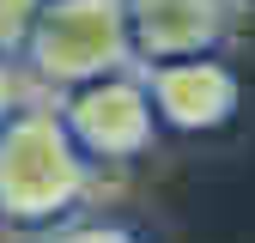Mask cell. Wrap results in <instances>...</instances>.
Listing matches in <instances>:
<instances>
[{"instance_id":"1","label":"cell","mask_w":255,"mask_h":243,"mask_svg":"<svg viewBox=\"0 0 255 243\" xmlns=\"http://www.w3.org/2000/svg\"><path fill=\"white\" fill-rule=\"evenodd\" d=\"M91 189V158L73 146L55 104H24L0 122V219L49 231Z\"/></svg>"},{"instance_id":"2","label":"cell","mask_w":255,"mask_h":243,"mask_svg":"<svg viewBox=\"0 0 255 243\" xmlns=\"http://www.w3.org/2000/svg\"><path fill=\"white\" fill-rule=\"evenodd\" d=\"M18 61H24V73L37 85L55 91V98L85 85V79L134 67L122 0H43V12L30 24Z\"/></svg>"},{"instance_id":"3","label":"cell","mask_w":255,"mask_h":243,"mask_svg":"<svg viewBox=\"0 0 255 243\" xmlns=\"http://www.w3.org/2000/svg\"><path fill=\"white\" fill-rule=\"evenodd\" d=\"M55 110H61L73 146L91 164H134L158 140V116H152L140 67H122V73H104V79H85L73 91H61Z\"/></svg>"},{"instance_id":"4","label":"cell","mask_w":255,"mask_h":243,"mask_svg":"<svg viewBox=\"0 0 255 243\" xmlns=\"http://www.w3.org/2000/svg\"><path fill=\"white\" fill-rule=\"evenodd\" d=\"M140 79H146L158 128H170V134H219L243 104V85L219 55L158 61V67H140Z\"/></svg>"},{"instance_id":"5","label":"cell","mask_w":255,"mask_h":243,"mask_svg":"<svg viewBox=\"0 0 255 243\" xmlns=\"http://www.w3.org/2000/svg\"><path fill=\"white\" fill-rule=\"evenodd\" d=\"M231 6L237 0H122L134 67L219 55V43H225V30H231Z\"/></svg>"},{"instance_id":"6","label":"cell","mask_w":255,"mask_h":243,"mask_svg":"<svg viewBox=\"0 0 255 243\" xmlns=\"http://www.w3.org/2000/svg\"><path fill=\"white\" fill-rule=\"evenodd\" d=\"M43 243H140V231L122 219H61L43 231Z\"/></svg>"},{"instance_id":"7","label":"cell","mask_w":255,"mask_h":243,"mask_svg":"<svg viewBox=\"0 0 255 243\" xmlns=\"http://www.w3.org/2000/svg\"><path fill=\"white\" fill-rule=\"evenodd\" d=\"M37 12H43V0H0V55L6 61L24 55V37L37 24Z\"/></svg>"},{"instance_id":"8","label":"cell","mask_w":255,"mask_h":243,"mask_svg":"<svg viewBox=\"0 0 255 243\" xmlns=\"http://www.w3.org/2000/svg\"><path fill=\"white\" fill-rule=\"evenodd\" d=\"M12 110H18V67L0 55V122H6Z\"/></svg>"}]
</instances>
